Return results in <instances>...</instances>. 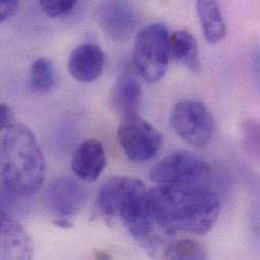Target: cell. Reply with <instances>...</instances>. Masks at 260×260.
Wrapping results in <instances>:
<instances>
[{
    "label": "cell",
    "mask_w": 260,
    "mask_h": 260,
    "mask_svg": "<svg viewBox=\"0 0 260 260\" xmlns=\"http://www.w3.org/2000/svg\"><path fill=\"white\" fill-rule=\"evenodd\" d=\"M169 37L167 27L158 22L144 26L136 37L133 63L137 73L149 83L160 81L167 71Z\"/></svg>",
    "instance_id": "4"
},
{
    "label": "cell",
    "mask_w": 260,
    "mask_h": 260,
    "mask_svg": "<svg viewBox=\"0 0 260 260\" xmlns=\"http://www.w3.org/2000/svg\"><path fill=\"white\" fill-rule=\"evenodd\" d=\"M149 190L139 179L121 201L116 217H119L135 242L156 260L168 257L175 244V234L153 215L149 203Z\"/></svg>",
    "instance_id": "3"
},
{
    "label": "cell",
    "mask_w": 260,
    "mask_h": 260,
    "mask_svg": "<svg viewBox=\"0 0 260 260\" xmlns=\"http://www.w3.org/2000/svg\"><path fill=\"white\" fill-rule=\"evenodd\" d=\"M14 123V116L12 113V110L9 106L5 104L0 105V128L1 130H7L11 126H13Z\"/></svg>",
    "instance_id": "20"
},
{
    "label": "cell",
    "mask_w": 260,
    "mask_h": 260,
    "mask_svg": "<svg viewBox=\"0 0 260 260\" xmlns=\"http://www.w3.org/2000/svg\"><path fill=\"white\" fill-rule=\"evenodd\" d=\"M172 129L184 142L194 147H206L216 133V121L210 110L197 100L177 102L169 118Z\"/></svg>",
    "instance_id": "5"
},
{
    "label": "cell",
    "mask_w": 260,
    "mask_h": 260,
    "mask_svg": "<svg viewBox=\"0 0 260 260\" xmlns=\"http://www.w3.org/2000/svg\"><path fill=\"white\" fill-rule=\"evenodd\" d=\"M107 166V155L104 145L96 139L82 142L75 150L71 168L82 181L93 182L100 178Z\"/></svg>",
    "instance_id": "11"
},
{
    "label": "cell",
    "mask_w": 260,
    "mask_h": 260,
    "mask_svg": "<svg viewBox=\"0 0 260 260\" xmlns=\"http://www.w3.org/2000/svg\"><path fill=\"white\" fill-rule=\"evenodd\" d=\"M105 67V54L100 46L85 43L75 48L68 60L71 76L79 82L90 83L99 79Z\"/></svg>",
    "instance_id": "12"
},
{
    "label": "cell",
    "mask_w": 260,
    "mask_h": 260,
    "mask_svg": "<svg viewBox=\"0 0 260 260\" xmlns=\"http://www.w3.org/2000/svg\"><path fill=\"white\" fill-rule=\"evenodd\" d=\"M253 67L256 75L260 79V51L256 52L253 56Z\"/></svg>",
    "instance_id": "23"
},
{
    "label": "cell",
    "mask_w": 260,
    "mask_h": 260,
    "mask_svg": "<svg viewBox=\"0 0 260 260\" xmlns=\"http://www.w3.org/2000/svg\"><path fill=\"white\" fill-rule=\"evenodd\" d=\"M18 1L11 0V1H1L0 2V20L5 21L6 19L13 16L17 9H18Z\"/></svg>",
    "instance_id": "21"
},
{
    "label": "cell",
    "mask_w": 260,
    "mask_h": 260,
    "mask_svg": "<svg viewBox=\"0 0 260 260\" xmlns=\"http://www.w3.org/2000/svg\"><path fill=\"white\" fill-rule=\"evenodd\" d=\"M209 171L208 163L188 151H176L157 162L150 178L158 185L193 184Z\"/></svg>",
    "instance_id": "7"
},
{
    "label": "cell",
    "mask_w": 260,
    "mask_h": 260,
    "mask_svg": "<svg viewBox=\"0 0 260 260\" xmlns=\"http://www.w3.org/2000/svg\"><path fill=\"white\" fill-rule=\"evenodd\" d=\"M168 260H208V255L201 243L193 239H182L175 242Z\"/></svg>",
    "instance_id": "18"
},
{
    "label": "cell",
    "mask_w": 260,
    "mask_h": 260,
    "mask_svg": "<svg viewBox=\"0 0 260 260\" xmlns=\"http://www.w3.org/2000/svg\"><path fill=\"white\" fill-rule=\"evenodd\" d=\"M197 12L206 40L217 44L226 37V24L217 1H198Z\"/></svg>",
    "instance_id": "15"
},
{
    "label": "cell",
    "mask_w": 260,
    "mask_h": 260,
    "mask_svg": "<svg viewBox=\"0 0 260 260\" xmlns=\"http://www.w3.org/2000/svg\"><path fill=\"white\" fill-rule=\"evenodd\" d=\"M241 139L247 156L260 163V121L246 119L241 125Z\"/></svg>",
    "instance_id": "17"
},
{
    "label": "cell",
    "mask_w": 260,
    "mask_h": 260,
    "mask_svg": "<svg viewBox=\"0 0 260 260\" xmlns=\"http://www.w3.org/2000/svg\"><path fill=\"white\" fill-rule=\"evenodd\" d=\"M117 138L125 155L136 163L153 159L162 144L160 133L138 115L122 119Z\"/></svg>",
    "instance_id": "6"
},
{
    "label": "cell",
    "mask_w": 260,
    "mask_h": 260,
    "mask_svg": "<svg viewBox=\"0 0 260 260\" xmlns=\"http://www.w3.org/2000/svg\"><path fill=\"white\" fill-rule=\"evenodd\" d=\"M143 99L142 87L139 81L130 74H123L115 83L111 102L115 111L122 118L138 115Z\"/></svg>",
    "instance_id": "13"
},
{
    "label": "cell",
    "mask_w": 260,
    "mask_h": 260,
    "mask_svg": "<svg viewBox=\"0 0 260 260\" xmlns=\"http://www.w3.org/2000/svg\"><path fill=\"white\" fill-rule=\"evenodd\" d=\"M170 57L186 66L191 72L200 70L199 47L196 38L187 30H176L169 37Z\"/></svg>",
    "instance_id": "14"
},
{
    "label": "cell",
    "mask_w": 260,
    "mask_h": 260,
    "mask_svg": "<svg viewBox=\"0 0 260 260\" xmlns=\"http://www.w3.org/2000/svg\"><path fill=\"white\" fill-rule=\"evenodd\" d=\"M74 0H42L39 5L42 10L50 17H59L71 12L76 6Z\"/></svg>",
    "instance_id": "19"
},
{
    "label": "cell",
    "mask_w": 260,
    "mask_h": 260,
    "mask_svg": "<svg viewBox=\"0 0 260 260\" xmlns=\"http://www.w3.org/2000/svg\"><path fill=\"white\" fill-rule=\"evenodd\" d=\"M54 224L62 229H69L73 227V224L70 222V220L65 218H57L56 220H54Z\"/></svg>",
    "instance_id": "22"
},
{
    "label": "cell",
    "mask_w": 260,
    "mask_h": 260,
    "mask_svg": "<svg viewBox=\"0 0 260 260\" xmlns=\"http://www.w3.org/2000/svg\"><path fill=\"white\" fill-rule=\"evenodd\" d=\"M30 87L36 93L50 92L56 85V72L54 65L47 58L36 60L29 70Z\"/></svg>",
    "instance_id": "16"
},
{
    "label": "cell",
    "mask_w": 260,
    "mask_h": 260,
    "mask_svg": "<svg viewBox=\"0 0 260 260\" xmlns=\"http://www.w3.org/2000/svg\"><path fill=\"white\" fill-rule=\"evenodd\" d=\"M98 18L105 31L115 41L130 40L138 23V15L126 1H106L98 7Z\"/></svg>",
    "instance_id": "9"
},
{
    "label": "cell",
    "mask_w": 260,
    "mask_h": 260,
    "mask_svg": "<svg viewBox=\"0 0 260 260\" xmlns=\"http://www.w3.org/2000/svg\"><path fill=\"white\" fill-rule=\"evenodd\" d=\"M87 194L86 188L76 179L59 176L54 178L46 188L45 201L53 215L68 219L81 211Z\"/></svg>",
    "instance_id": "8"
},
{
    "label": "cell",
    "mask_w": 260,
    "mask_h": 260,
    "mask_svg": "<svg viewBox=\"0 0 260 260\" xmlns=\"http://www.w3.org/2000/svg\"><path fill=\"white\" fill-rule=\"evenodd\" d=\"M0 260H32L34 243L24 228L4 211L1 213Z\"/></svg>",
    "instance_id": "10"
},
{
    "label": "cell",
    "mask_w": 260,
    "mask_h": 260,
    "mask_svg": "<svg viewBox=\"0 0 260 260\" xmlns=\"http://www.w3.org/2000/svg\"><path fill=\"white\" fill-rule=\"evenodd\" d=\"M153 215L174 233L205 235L220 214V200L207 188L193 184L158 185L148 192Z\"/></svg>",
    "instance_id": "1"
},
{
    "label": "cell",
    "mask_w": 260,
    "mask_h": 260,
    "mask_svg": "<svg viewBox=\"0 0 260 260\" xmlns=\"http://www.w3.org/2000/svg\"><path fill=\"white\" fill-rule=\"evenodd\" d=\"M1 176L5 188L17 198L35 194L46 177V160L34 133L15 123L1 141Z\"/></svg>",
    "instance_id": "2"
}]
</instances>
